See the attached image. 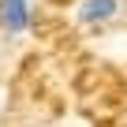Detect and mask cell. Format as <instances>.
Wrapping results in <instances>:
<instances>
[{
    "mask_svg": "<svg viewBox=\"0 0 127 127\" xmlns=\"http://www.w3.org/2000/svg\"><path fill=\"white\" fill-rule=\"evenodd\" d=\"M123 19H127V0H75V8H71V23L90 34L112 30Z\"/></svg>",
    "mask_w": 127,
    "mask_h": 127,
    "instance_id": "6da1fadb",
    "label": "cell"
},
{
    "mask_svg": "<svg viewBox=\"0 0 127 127\" xmlns=\"http://www.w3.org/2000/svg\"><path fill=\"white\" fill-rule=\"evenodd\" d=\"M37 26V8L34 0H0V37L8 45H19L30 37Z\"/></svg>",
    "mask_w": 127,
    "mask_h": 127,
    "instance_id": "7a4b0ae2",
    "label": "cell"
}]
</instances>
